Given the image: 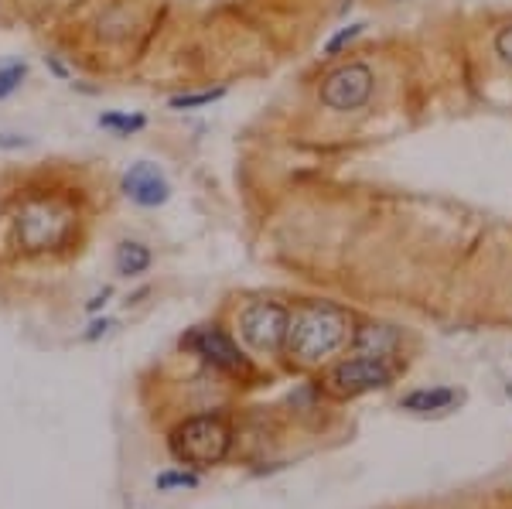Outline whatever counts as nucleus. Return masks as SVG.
Returning a JSON list of instances; mask_svg holds the SVG:
<instances>
[{"label":"nucleus","mask_w":512,"mask_h":509,"mask_svg":"<svg viewBox=\"0 0 512 509\" xmlns=\"http://www.w3.org/2000/svg\"><path fill=\"white\" fill-rule=\"evenodd\" d=\"M151 264H154V253L147 250L140 240H123L117 246V253H113V267H117V274L130 277V281L140 277V274H147Z\"/></svg>","instance_id":"nucleus-11"},{"label":"nucleus","mask_w":512,"mask_h":509,"mask_svg":"<svg viewBox=\"0 0 512 509\" xmlns=\"http://www.w3.org/2000/svg\"><path fill=\"white\" fill-rule=\"evenodd\" d=\"M352 318L332 301H301L291 311L284 352L301 366H318L349 342Z\"/></svg>","instance_id":"nucleus-1"},{"label":"nucleus","mask_w":512,"mask_h":509,"mask_svg":"<svg viewBox=\"0 0 512 509\" xmlns=\"http://www.w3.org/2000/svg\"><path fill=\"white\" fill-rule=\"evenodd\" d=\"M168 448L185 469H212L222 465L233 448V428L222 414H195L185 417L168 434Z\"/></svg>","instance_id":"nucleus-3"},{"label":"nucleus","mask_w":512,"mask_h":509,"mask_svg":"<svg viewBox=\"0 0 512 509\" xmlns=\"http://www.w3.org/2000/svg\"><path fill=\"white\" fill-rule=\"evenodd\" d=\"M110 294H113V287H103V291H99L96 298H93V301H89V305H86V311H99V308L106 305V298H110Z\"/></svg>","instance_id":"nucleus-19"},{"label":"nucleus","mask_w":512,"mask_h":509,"mask_svg":"<svg viewBox=\"0 0 512 509\" xmlns=\"http://www.w3.org/2000/svg\"><path fill=\"white\" fill-rule=\"evenodd\" d=\"M495 52H499V59L512 65V24H506V28L495 35Z\"/></svg>","instance_id":"nucleus-17"},{"label":"nucleus","mask_w":512,"mask_h":509,"mask_svg":"<svg viewBox=\"0 0 512 509\" xmlns=\"http://www.w3.org/2000/svg\"><path fill=\"white\" fill-rule=\"evenodd\" d=\"M24 79H28V62H21V59L0 62V103L11 100L24 86Z\"/></svg>","instance_id":"nucleus-13"},{"label":"nucleus","mask_w":512,"mask_h":509,"mask_svg":"<svg viewBox=\"0 0 512 509\" xmlns=\"http://www.w3.org/2000/svg\"><path fill=\"white\" fill-rule=\"evenodd\" d=\"M226 96V89H205V93H181V96H171L168 106L171 110H198V106H212Z\"/></svg>","instance_id":"nucleus-14"},{"label":"nucleus","mask_w":512,"mask_h":509,"mask_svg":"<svg viewBox=\"0 0 512 509\" xmlns=\"http://www.w3.org/2000/svg\"><path fill=\"white\" fill-rule=\"evenodd\" d=\"M110 328H113V322H110V318H96V322L89 325V332L82 335V339H86V342H96L99 335H106V332H110Z\"/></svg>","instance_id":"nucleus-18"},{"label":"nucleus","mask_w":512,"mask_h":509,"mask_svg":"<svg viewBox=\"0 0 512 509\" xmlns=\"http://www.w3.org/2000/svg\"><path fill=\"white\" fill-rule=\"evenodd\" d=\"M287 325H291V308L280 301H250L239 311V335L253 352H284Z\"/></svg>","instance_id":"nucleus-5"},{"label":"nucleus","mask_w":512,"mask_h":509,"mask_svg":"<svg viewBox=\"0 0 512 509\" xmlns=\"http://www.w3.org/2000/svg\"><path fill=\"white\" fill-rule=\"evenodd\" d=\"M154 486L161 492L168 489H195L198 486V475L192 469H171V472H161L158 479H154Z\"/></svg>","instance_id":"nucleus-16"},{"label":"nucleus","mask_w":512,"mask_h":509,"mask_svg":"<svg viewBox=\"0 0 512 509\" xmlns=\"http://www.w3.org/2000/svg\"><path fill=\"white\" fill-rule=\"evenodd\" d=\"M458 404V393L451 387H427V390H410L407 397L400 400L403 410L410 414H441V410H451Z\"/></svg>","instance_id":"nucleus-10"},{"label":"nucleus","mask_w":512,"mask_h":509,"mask_svg":"<svg viewBox=\"0 0 512 509\" xmlns=\"http://www.w3.org/2000/svg\"><path fill=\"white\" fill-rule=\"evenodd\" d=\"M120 188H123V195H127L130 202L140 205V209H161V205L171 199L168 175H164L158 164H151V161L130 164V171L123 175Z\"/></svg>","instance_id":"nucleus-8"},{"label":"nucleus","mask_w":512,"mask_h":509,"mask_svg":"<svg viewBox=\"0 0 512 509\" xmlns=\"http://www.w3.org/2000/svg\"><path fill=\"white\" fill-rule=\"evenodd\" d=\"M181 349H188L192 356L202 359L205 366L219 369L226 376H250L253 366L243 356V349L236 346V339L219 325H195L192 332L181 335Z\"/></svg>","instance_id":"nucleus-6"},{"label":"nucleus","mask_w":512,"mask_h":509,"mask_svg":"<svg viewBox=\"0 0 512 509\" xmlns=\"http://www.w3.org/2000/svg\"><path fill=\"white\" fill-rule=\"evenodd\" d=\"M373 69L366 62H349V65H338L335 72H328L325 82H321L318 96L328 110L335 113H352V110H362L373 96Z\"/></svg>","instance_id":"nucleus-7"},{"label":"nucleus","mask_w":512,"mask_h":509,"mask_svg":"<svg viewBox=\"0 0 512 509\" xmlns=\"http://www.w3.org/2000/svg\"><path fill=\"white\" fill-rule=\"evenodd\" d=\"M355 356H373V359H390L400 349V332L390 325H362L352 335Z\"/></svg>","instance_id":"nucleus-9"},{"label":"nucleus","mask_w":512,"mask_h":509,"mask_svg":"<svg viewBox=\"0 0 512 509\" xmlns=\"http://www.w3.org/2000/svg\"><path fill=\"white\" fill-rule=\"evenodd\" d=\"M362 31H366V24H362V21H355V24H349V28L335 31V35L325 41V52H321V55H325V59H338V55H342L345 48H349L352 41L362 35Z\"/></svg>","instance_id":"nucleus-15"},{"label":"nucleus","mask_w":512,"mask_h":509,"mask_svg":"<svg viewBox=\"0 0 512 509\" xmlns=\"http://www.w3.org/2000/svg\"><path fill=\"white\" fill-rule=\"evenodd\" d=\"M396 380V366L390 359H373V356H352L345 363L332 366L325 373V393H332L338 400L362 397L369 390H383Z\"/></svg>","instance_id":"nucleus-4"},{"label":"nucleus","mask_w":512,"mask_h":509,"mask_svg":"<svg viewBox=\"0 0 512 509\" xmlns=\"http://www.w3.org/2000/svg\"><path fill=\"white\" fill-rule=\"evenodd\" d=\"M99 127L117 137H134L147 127V117H140V113H99Z\"/></svg>","instance_id":"nucleus-12"},{"label":"nucleus","mask_w":512,"mask_h":509,"mask_svg":"<svg viewBox=\"0 0 512 509\" xmlns=\"http://www.w3.org/2000/svg\"><path fill=\"white\" fill-rule=\"evenodd\" d=\"M48 69H52L59 79H69V72H65V65H62L59 59H52V55H48Z\"/></svg>","instance_id":"nucleus-20"},{"label":"nucleus","mask_w":512,"mask_h":509,"mask_svg":"<svg viewBox=\"0 0 512 509\" xmlns=\"http://www.w3.org/2000/svg\"><path fill=\"white\" fill-rule=\"evenodd\" d=\"M72 233H76V212L59 199H48V195L24 202L14 216V240L28 257L62 250L72 240Z\"/></svg>","instance_id":"nucleus-2"}]
</instances>
